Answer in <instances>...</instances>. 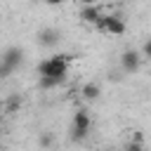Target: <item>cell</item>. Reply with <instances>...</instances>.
Wrapping results in <instances>:
<instances>
[{"instance_id":"cell-1","label":"cell","mask_w":151,"mask_h":151,"mask_svg":"<svg viewBox=\"0 0 151 151\" xmlns=\"http://www.w3.org/2000/svg\"><path fill=\"white\" fill-rule=\"evenodd\" d=\"M73 57L71 54H54L45 61L38 64V76L40 78H57V80H66V71H68V61Z\"/></svg>"},{"instance_id":"cell-2","label":"cell","mask_w":151,"mask_h":151,"mask_svg":"<svg viewBox=\"0 0 151 151\" xmlns=\"http://www.w3.org/2000/svg\"><path fill=\"white\" fill-rule=\"evenodd\" d=\"M21 61H24V52H21L19 47L5 50V54H2V66H0V76H9Z\"/></svg>"},{"instance_id":"cell-3","label":"cell","mask_w":151,"mask_h":151,"mask_svg":"<svg viewBox=\"0 0 151 151\" xmlns=\"http://www.w3.org/2000/svg\"><path fill=\"white\" fill-rule=\"evenodd\" d=\"M97 28L111 33V35H123L125 33V21L116 14H109V17H101V21L97 24Z\"/></svg>"},{"instance_id":"cell-4","label":"cell","mask_w":151,"mask_h":151,"mask_svg":"<svg viewBox=\"0 0 151 151\" xmlns=\"http://www.w3.org/2000/svg\"><path fill=\"white\" fill-rule=\"evenodd\" d=\"M139 64H142V54H139V52H134V50H125V52L120 54V66H123L125 73H134V71H139Z\"/></svg>"},{"instance_id":"cell-5","label":"cell","mask_w":151,"mask_h":151,"mask_svg":"<svg viewBox=\"0 0 151 151\" xmlns=\"http://www.w3.org/2000/svg\"><path fill=\"white\" fill-rule=\"evenodd\" d=\"M101 17H104L101 9L94 7V5H85V7L80 9V19H83L85 24H94V26H97V24L101 21Z\"/></svg>"},{"instance_id":"cell-6","label":"cell","mask_w":151,"mask_h":151,"mask_svg":"<svg viewBox=\"0 0 151 151\" xmlns=\"http://www.w3.org/2000/svg\"><path fill=\"white\" fill-rule=\"evenodd\" d=\"M38 42L45 45V47H54V45L59 42V31H54V28H42V31L38 33Z\"/></svg>"},{"instance_id":"cell-7","label":"cell","mask_w":151,"mask_h":151,"mask_svg":"<svg viewBox=\"0 0 151 151\" xmlns=\"http://www.w3.org/2000/svg\"><path fill=\"white\" fill-rule=\"evenodd\" d=\"M90 123H92V120H90V113L80 109V111L73 113V125H71V127H73V130H83V132H87V130H90Z\"/></svg>"},{"instance_id":"cell-8","label":"cell","mask_w":151,"mask_h":151,"mask_svg":"<svg viewBox=\"0 0 151 151\" xmlns=\"http://www.w3.org/2000/svg\"><path fill=\"white\" fill-rule=\"evenodd\" d=\"M80 94H83V99H87V101H94V99H99V94H101V87H99L97 83H85V85H83V90H80Z\"/></svg>"},{"instance_id":"cell-9","label":"cell","mask_w":151,"mask_h":151,"mask_svg":"<svg viewBox=\"0 0 151 151\" xmlns=\"http://www.w3.org/2000/svg\"><path fill=\"white\" fill-rule=\"evenodd\" d=\"M57 85H61V80H57V78H38V87L40 90H52Z\"/></svg>"},{"instance_id":"cell-10","label":"cell","mask_w":151,"mask_h":151,"mask_svg":"<svg viewBox=\"0 0 151 151\" xmlns=\"http://www.w3.org/2000/svg\"><path fill=\"white\" fill-rule=\"evenodd\" d=\"M19 106H21L19 94H12V97L7 99V104H5V111H7V113H12V111H14V109H19Z\"/></svg>"},{"instance_id":"cell-11","label":"cell","mask_w":151,"mask_h":151,"mask_svg":"<svg viewBox=\"0 0 151 151\" xmlns=\"http://www.w3.org/2000/svg\"><path fill=\"white\" fill-rule=\"evenodd\" d=\"M85 137H87V132H83V130H73V127H71V139H73V142H83Z\"/></svg>"},{"instance_id":"cell-12","label":"cell","mask_w":151,"mask_h":151,"mask_svg":"<svg viewBox=\"0 0 151 151\" xmlns=\"http://www.w3.org/2000/svg\"><path fill=\"white\" fill-rule=\"evenodd\" d=\"M38 144H40V146H42V149H47V146H50V144H52V137H50V134H47V132H42V134H40V139H38Z\"/></svg>"},{"instance_id":"cell-13","label":"cell","mask_w":151,"mask_h":151,"mask_svg":"<svg viewBox=\"0 0 151 151\" xmlns=\"http://www.w3.org/2000/svg\"><path fill=\"white\" fill-rule=\"evenodd\" d=\"M125 151H144V146H142V142H127Z\"/></svg>"},{"instance_id":"cell-14","label":"cell","mask_w":151,"mask_h":151,"mask_svg":"<svg viewBox=\"0 0 151 151\" xmlns=\"http://www.w3.org/2000/svg\"><path fill=\"white\" fill-rule=\"evenodd\" d=\"M142 52H144V57H149V59H151V40H146V42H144Z\"/></svg>"}]
</instances>
